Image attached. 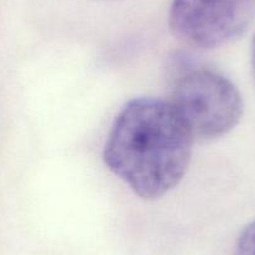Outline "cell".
Listing matches in <instances>:
<instances>
[{
  "label": "cell",
  "mask_w": 255,
  "mask_h": 255,
  "mask_svg": "<svg viewBox=\"0 0 255 255\" xmlns=\"http://www.w3.org/2000/svg\"><path fill=\"white\" fill-rule=\"evenodd\" d=\"M255 20V0H173L169 25L195 48L214 49L242 36Z\"/></svg>",
  "instance_id": "cell-3"
},
{
  "label": "cell",
  "mask_w": 255,
  "mask_h": 255,
  "mask_svg": "<svg viewBox=\"0 0 255 255\" xmlns=\"http://www.w3.org/2000/svg\"><path fill=\"white\" fill-rule=\"evenodd\" d=\"M252 65H253V70H254V75H255V36L252 45Z\"/></svg>",
  "instance_id": "cell-5"
},
{
  "label": "cell",
  "mask_w": 255,
  "mask_h": 255,
  "mask_svg": "<svg viewBox=\"0 0 255 255\" xmlns=\"http://www.w3.org/2000/svg\"><path fill=\"white\" fill-rule=\"evenodd\" d=\"M169 70V103L193 138H220L239 124L244 104L229 78L189 55L173 58Z\"/></svg>",
  "instance_id": "cell-2"
},
{
  "label": "cell",
  "mask_w": 255,
  "mask_h": 255,
  "mask_svg": "<svg viewBox=\"0 0 255 255\" xmlns=\"http://www.w3.org/2000/svg\"><path fill=\"white\" fill-rule=\"evenodd\" d=\"M193 141L169 100L136 98L118 114L105 143L104 161L136 195L159 199L185 175Z\"/></svg>",
  "instance_id": "cell-1"
},
{
  "label": "cell",
  "mask_w": 255,
  "mask_h": 255,
  "mask_svg": "<svg viewBox=\"0 0 255 255\" xmlns=\"http://www.w3.org/2000/svg\"><path fill=\"white\" fill-rule=\"evenodd\" d=\"M237 255H255V222L250 223L240 234Z\"/></svg>",
  "instance_id": "cell-4"
}]
</instances>
